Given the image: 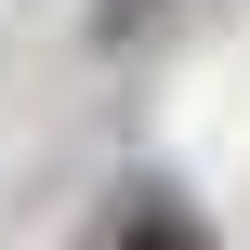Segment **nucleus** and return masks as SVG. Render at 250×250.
Here are the masks:
<instances>
[{
    "label": "nucleus",
    "mask_w": 250,
    "mask_h": 250,
    "mask_svg": "<svg viewBox=\"0 0 250 250\" xmlns=\"http://www.w3.org/2000/svg\"><path fill=\"white\" fill-rule=\"evenodd\" d=\"M145 13H158V0H92V40H132Z\"/></svg>",
    "instance_id": "2"
},
{
    "label": "nucleus",
    "mask_w": 250,
    "mask_h": 250,
    "mask_svg": "<svg viewBox=\"0 0 250 250\" xmlns=\"http://www.w3.org/2000/svg\"><path fill=\"white\" fill-rule=\"evenodd\" d=\"M119 250H224V237H211L171 185H132V198H119Z\"/></svg>",
    "instance_id": "1"
}]
</instances>
